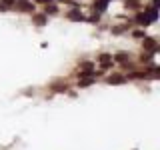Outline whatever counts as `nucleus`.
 I'll return each mask as SVG.
<instances>
[{"label":"nucleus","instance_id":"1","mask_svg":"<svg viewBox=\"0 0 160 150\" xmlns=\"http://www.w3.org/2000/svg\"><path fill=\"white\" fill-rule=\"evenodd\" d=\"M142 48L148 50V52H152V54H156V52H158V42H156V38L144 36V40H142Z\"/></svg>","mask_w":160,"mask_h":150},{"label":"nucleus","instance_id":"2","mask_svg":"<svg viewBox=\"0 0 160 150\" xmlns=\"http://www.w3.org/2000/svg\"><path fill=\"white\" fill-rule=\"evenodd\" d=\"M14 6H16V10H20V12H30V14H34V4L28 2V0H20V2H16Z\"/></svg>","mask_w":160,"mask_h":150},{"label":"nucleus","instance_id":"3","mask_svg":"<svg viewBox=\"0 0 160 150\" xmlns=\"http://www.w3.org/2000/svg\"><path fill=\"white\" fill-rule=\"evenodd\" d=\"M98 62H100V66H102V70H108L110 66H112V54L102 52V54L98 56Z\"/></svg>","mask_w":160,"mask_h":150},{"label":"nucleus","instance_id":"4","mask_svg":"<svg viewBox=\"0 0 160 150\" xmlns=\"http://www.w3.org/2000/svg\"><path fill=\"white\" fill-rule=\"evenodd\" d=\"M66 16H68L70 20H76V22H84V20H86V16L80 12V8H72V10L66 14Z\"/></svg>","mask_w":160,"mask_h":150},{"label":"nucleus","instance_id":"5","mask_svg":"<svg viewBox=\"0 0 160 150\" xmlns=\"http://www.w3.org/2000/svg\"><path fill=\"white\" fill-rule=\"evenodd\" d=\"M108 84H124L126 82V76H122V74H110V76L106 78Z\"/></svg>","mask_w":160,"mask_h":150},{"label":"nucleus","instance_id":"6","mask_svg":"<svg viewBox=\"0 0 160 150\" xmlns=\"http://www.w3.org/2000/svg\"><path fill=\"white\" fill-rule=\"evenodd\" d=\"M106 6H108V0H96V2L92 4V10L96 14H100V12H104V10H106Z\"/></svg>","mask_w":160,"mask_h":150},{"label":"nucleus","instance_id":"7","mask_svg":"<svg viewBox=\"0 0 160 150\" xmlns=\"http://www.w3.org/2000/svg\"><path fill=\"white\" fill-rule=\"evenodd\" d=\"M32 20H34V24H36V26H44V24L48 22V16H46V14H34Z\"/></svg>","mask_w":160,"mask_h":150},{"label":"nucleus","instance_id":"8","mask_svg":"<svg viewBox=\"0 0 160 150\" xmlns=\"http://www.w3.org/2000/svg\"><path fill=\"white\" fill-rule=\"evenodd\" d=\"M112 60H116V62H120V64H128L130 54H128V52H118V54H116V56H114Z\"/></svg>","mask_w":160,"mask_h":150},{"label":"nucleus","instance_id":"9","mask_svg":"<svg viewBox=\"0 0 160 150\" xmlns=\"http://www.w3.org/2000/svg\"><path fill=\"white\" fill-rule=\"evenodd\" d=\"M134 22H136V24H140V26H148V24H150V18L146 16V14H138Z\"/></svg>","mask_w":160,"mask_h":150},{"label":"nucleus","instance_id":"10","mask_svg":"<svg viewBox=\"0 0 160 150\" xmlns=\"http://www.w3.org/2000/svg\"><path fill=\"white\" fill-rule=\"evenodd\" d=\"M56 12H58L56 4H46V6H44V14H46V16L48 14H56Z\"/></svg>","mask_w":160,"mask_h":150},{"label":"nucleus","instance_id":"11","mask_svg":"<svg viewBox=\"0 0 160 150\" xmlns=\"http://www.w3.org/2000/svg\"><path fill=\"white\" fill-rule=\"evenodd\" d=\"M92 82H94L92 78H82V80L78 82V86H80V88H88V86H92Z\"/></svg>","mask_w":160,"mask_h":150},{"label":"nucleus","instance_id":"12","mask_svg":"<svg viewBox=\"0 0 160 150\" xmlns=\"http://www.w3.org/2000/svg\"><path fill=\"white\" fill-rule=\"evenodd\" d=\"M152 56H154L152 52H144L142 56H140V62H142V64H144V62H150V60H152Z\"/></svg>","mask_w":160,"mask_h":150},{"label":"nucleus","instance_id":"13","mask_svg":"<svg viewBox=\"0 0 160 150\" xmlns=\"http://www.w3.org/2000/svg\"><path fill=\"white\" fill-rule=\"evenodd\" d=\"M124 30H128V24H124V26H114L112 32L114 34H120V32H124Z\"/></svg>","mask_w":160,"mask_h":150},{"label":"nucleus","instance_id":"14","mask_svg":"<svg viewBox=\"0 0 160 150\" xmlns=\"http://www.w3.org/2000/svg\"><path fill=\"white\" fill-rule=\"evenodd\" d=\"M86 20H88V22H90V24H96V22H98V20H100V14H96V12H94V14H92V16H90V18H86Z\"/></svg>","mask_w":160,"mask_h":150},{"label":"nucleus","instance_id":"15","mask_svg":"<svg viewBox=\"0 0 160 150\" xmlns=\"http://www.w3.org/2000/svg\"><path fill=\"white\" fill-rule=\"evenodd\" d=\"M126 4H128V8H138L140 6L138 0H126Z\"/></svg>","mask_w":160,"mask_h":150},{"label":"nucleus","instance_id":"16","mask_svg":"<svg viewBox=\"0 0 160 150\" xmlns=\"http://www.w3.org/2000/svg\"><path fill=\"white\" fill-rule=\"evenodd\" d=\"M0 2H2L6 8H10V6H14V4H16V0H0Z\"/></svg>","mask_w":160,"mask_h":150},{"label":"nucleus","instance_id":"17","mask_svg":"<svg viewBox=\"0 0 160 150\" xmlns=\"http://www.w3.org/2000/svg\"><path fill=\"white\" fill-rule=\"evenodd\" d=\"M80 66H82L84 70H92V68H94V64H92V62H82Z\"/></svg>","mask_w":160,"mask_h":150},{"label":"nucleus","instance_id":"18","mask_svg":"<svg viewBox=\"0 0 160 150\" xmlns=\"http://www.w3.org/2000/svg\"><path fill=\"white\" fill-rule=\"evenodd\" d=\"M132 36H134V38H142V36H144V32H142V30H134Z\"/></svg>","mask_w":160,"mask_h":150},{"label":"nucleus","instance_id":"19","mask_svg":"<svg viewBox=\"0 0 160 150\" xmlns=\"http://www.w3.org/2000/svg\"><path fill=\"white\" fill-rule=\"evenodd\" d=\"M38 4H52V0H36Z\"/></svg>","mask_w":160,"mask_h":150},{"label":"nucleus","instance_id":"20","mask_svg":"<svg viewBox=\"0 0 160 150\" xmlns=\"http://www.w3.org/2000/svg\"><path fill=\"white\" fill-rule=\"evenodd\" d=\"M0 10H2V12H4V10H8V8H6V6H4V4H2V2H0Z\"/></svg>","mask_w":160,"mask_h":150},{"label":"nucleus","instance_id":"21","mask_svg":"<svg viewBox=\"0 0 160 150\" xmlns=\"http://www.w3.org/2000/svg\"><path fill=\"white\" fill-rule=\"evenodd\" d=\"M16 2H18V0H16Z\"/></svg>","mask_w":160,"mask_h":150}]
</instances>
